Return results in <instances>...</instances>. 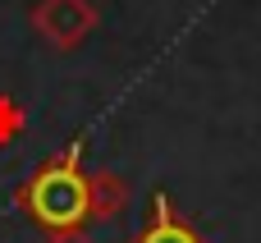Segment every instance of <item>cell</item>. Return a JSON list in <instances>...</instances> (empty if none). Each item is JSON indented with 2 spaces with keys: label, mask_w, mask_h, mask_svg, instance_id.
Listing matches in <instances>:
<instances>
[{
  "label": "cell",
  "mask_w": 261,
  "mask_h": 243,
  "mask_svg": "<svg viewBox=\"0 0 261 243\" xmlns=\"http://www.w3.org/2000/svg\"><path fill=\"white\" fill-rule=\"evenodd\" d=\"M18 211L41 225V230H83V221H92L87 211V170H83V147H64L55 152L46 165H37L18 193H14Z\"/></svg>",
  "instance_id": "cell-1"
},
{
  "label": "cell",
  "mask_w": 261,
  "mask_h": 243,
  "mask_svg": "<svg viewBox=\"0 0 261 243\" xmlns=\"http://www.w3.org/2000/svg\"><path fill=\"white\" fill-rule=\"evenodd\" d=\"M101 14L92 0H37L32 5V32L50 51H78L96 32Z\"/></svg>",
  "instance_id": "cell-2"
},
{
  "label": "cell",
  "mask_w": 261,
  "mask_h": 243,
  "mask_svg": "<svg viewBox=\"0 0 261 243\" xmlns=\"http://www.w3.org/2000/svg\"><path fill=\"white\" fill-rule=\"evenodd\" d=\"M128 243H206V239L197 234L193 221L174 216V207H170L165 193H156V198H151V221H147Z\"/></svg>",
  "instance_id": "cell-3"
},
{
  "label": "cell",
  "mask_w": 261,
  "mask_h": 243,
  "mask_svg": "<svg viewBox=\"0 0 261 243\" xmlns=\"http://www.w3.org/2000/svg\"><path fill=\"white\" fill-rule=\"evenodd\" d=\"M128 179L115 175V170H87V211L92 221H110L128 207Z\"/></svg>",
  "instance_id": "cell-4"
},
{
  "label": "cell",
  "mask_w": 261,
  "mask_h": 243,
  "mask_svg": "<svg viewBox=\"0 0 261 243\" xmlns=\"http://www.w3.org/2000/svg\"><path fill=\"white\" fill-rule=\"evenodd\" d=\"M23 129H28V110H23L9 92H0V147L18 142V138H23Z\"/></svg>",
  "instance_id": "cell-5"
},
{
  "label": "cell",
  "mask_w": 261,
  "mask_h": 243,
  "mask_svg": "<svg viewBox=\"0 0 261 243\" xmlns=\"http://www.w3.org/2000/svg\"><path fill=\"white\" fill-rule=\"evenodd\" d=\"M46 243H96V239H92V234H83V230H55Z\"/></svg>",
  "instance_id": "cell-6"
}]
</instances>
